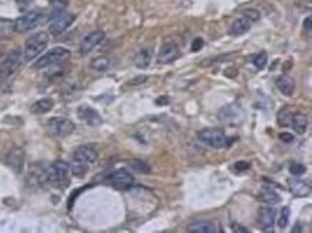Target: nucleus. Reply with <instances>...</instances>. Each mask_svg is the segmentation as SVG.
Returning <instances> with one entry per match:
<instances>
[{
    "mask_svg": "<svg viewBox=\"0 0 312 233\" xmlns=\"http://www.w3.org/2000/svg\"><path fill=\"white\" fill-rule=\"evenodd\" d=\"M278 122L282 127H291L296 134H305L308 129V117L292 108H282L278 114Z\"/></svg>",
    "mask_w": 312,
    "mask_h": 233,
    "instance_id": "obj_1",
    "label": "nucleus"
},
{
    "mask_svg": "<svg viewBox=\"0 0 312 233\" xmlns=\"http://www.w3.org/2000/svg\"><path fill=\"white\" fill-rule=\"evenodd\" d=\"M45 19H46V12H45L44 9L30 10V12L22 15V16L18 17V19L13 22L15 32L25 34V32H29V30H33V29L38 27L41 23H44Z\"/></svg>",
    "mask_w": 312,
    "mask_h": 233,
    "instance_id": "obj_2",
    "label": "nucleus"
},
{
    "mask_svg": "<svg viewBox=\"0 0 312 233\" xmlns=\"http://www.w3.org/2000/svg\"><path fill=\"white\" fill-rule=\"evenodd\" d=\"M48 43H49V36L46 32H39V34L32 35L26 41V45H25L23 59L29 62V60H33L35 58H38L46 49Z\"/></svg>",
    "mask_w": 312,
    "mask_h": 233,
    "instance_id": "obj_3",
    "label": "nucleus"
},
{
    "mask_svg": "<svg viewBox=\"0 0 312 233\" xmlns=\"http://www.w3.org/2000/svg\"><path fill=\"white\" fill-rule=\"evenodd\" d=\"M70 174H71V165L65 161H55L52 163L45 172V180L51 184H55V186H59V184H63V183H68L70 180Z\"/></svg>",
    "mask_w": 312,
    "mask_h": 233,
    "instance_id": "obj_4",
    "label": "nucleus"
},
{
    "mask_svg": "<svg viewBox=\"0 0 312 233\" xmlns=\"http://www.w3.org/2000/svg\"><path fill=\"white\" fill-rule=\"evenodd\" d=\"M70 56H71V52L68 51L66 48L58 46V48H53V49H51L49 52H46L44 56H41L39 59L36 60L33 68L35 69L51 68V66H55V65H58V63L65 62Z\"/></svg>",
    "mask_w": 312,
    "mask_h": 233,
    "instance_id": "obj_5",
    "label": "nucleus"
},
{
    "mask_svg": "<svg viewBox=\"0 0 312 233\" xmlns=\"http://www.w3.org/2000/svg\"><path fill=\"white\" fill-rule=\"evenodd\" d=\"M197 138L200 143H203L204 146L212 147V148H223L229 144L225 131L219 128L201 129L197 132Z\"/></svg>",
    "mask_w": 312,
    "mask_h": 233,
    "instance_id": "obj_6",
    "label": "nucleus"
},
{
    "mask_svg": "<svg viewBox=\"0 0 312 233\" xmlns=\"http://www.w3.org/2000/svg\"><path fill=\"white\" fill-rule=\"evenodd\" d=\"M75 20V16L72 13H68V12H56V13H52L51 16V25H49V32L53 35V36H59L65 30H68L72 23Z\"/></svg>",
    "mask_w": 312,
    "mask_h": 233,
    "instance_id": "obj_7",
    "label": "nucleus"
},
{
    "mask_svg": "<svg viewBox=\"0 0 312 233\" xmlns=\"http://www.w3.org/2000/svg\"><path fill=\"white\" fill-rule=\"evenodd\" d=\"M48 127H49L51 134L58 138L68 137L70 134L75 131V124L68 118H63V117H55L52 120H49Z\"/></svg>",
    "mask_w": 312,
    "mask_h": 233,
    "instance_id": "obj_8",
    "label": "nucleus"
},
{
    "mask_svg": "<svg viewBox=\"0 0 312 233\" xmlns=\"http://www.w3.org/2000/svg\"><path fill=\"white\" fill-rule=\"evenodd\" d=\"M19 65H20V53H19V51L9 52L3 58V60L0 62V78L8 79V78L12 77L18 71Z\"/></svg>",
    "mask_w": 312,
    "mask_h": 233,
    "instance_id": "obj_9",
    "label": "nucleus"
},
{
    "mask_svg": "<svg viewBox=\"0 0 312 233\" xmlns=\"http://www.w3.org/2000/svg\"><path fill=\"white\" fill-rule=\"evenodd\" d=\"M107 181H110L115 189L128 190L134 186V176L127 170H115L107 177Z\"/></svg>",
    "mask_w": 312,
    "mask_h": 233,
    "instance_id": "obj_10",
    "label": "nucleus"
},
{
    "mask_svg": "<svg viewBox=\"0 0 312 233\" xmlns=\"http://www.w3.org/2000/svg\"><path fill=\"white\" fill-rule=\"evenodd\" d=\"M180 55H182V53H180L179 45L170 41V42L163 43L161 49H160L158 55H157V60H158V63L167 65V63H171V62H174L176 59H179Z\"/></svg>",
    "mask_w": 312,
    "mask_h": 233,
    "instance_id": "obj_11",
    "label": "nucleus"
},
{
    "mask_svg": "<svg viewBox=\"0 0 312 233\" xmlns=\"http://www.w3.org/2000/svg\"><path fill=\"white\" fill-rule=\"evenodd\" d=\"M105 39V34L102 30H92L82 39V42L79 45V52L81 55H88L95 49L98 45Z\"/></svg>",
    "mask_w": 312,
    "mask_h": 233,
    "instance_id": "obj_12",
    "label": "nucleus"
},
{
    "mask_svg": "<svg viewBox=\"0 0 312 233\" xmlns=\"http://www.w3.org/2000/svg\"><path fill=\"white\" fill-rule=\"evenodd\" d=\"M219 118L222 122H226V124H237L240 122L243 118V111L242 108L237 105V104H229L223 107L220 111H219Z\"/></svg>",
    "mask_w": 312,
    "mask_h": 233,
    "instance_id": "obj_13",
    "label": "nucleus"
},
{
    "mask_svg": "<svg viewBox=\"0 0 312 233\" xmlns=\"http://www.w3.org/2000/svg\"><path fill=\"white\" fill-rule=\"evenodd\" d=\"M98 160V151L94 146H81L75 150L72 161H77L81 164H94Z\"/></svg>",
    "mask_w": 312,
    "mask_h": 233,
    "instance_id": "obj_14",
    "label": "nucleus"
},
{
    "mask_svg": "<svg viewBox=\"0 0 312 233\" xmlns=\"http://www.w3.org/2000/svg\"><path fill=\"white\" fill-rule=\"evenodd\" d=\"M78 117L89 127H99L104 122L102 117L99 115V112L94 110V108H91V107H88V105H81L79 107Z\"/></svg>",
    "mask_w": 312,
    "mask_h": 233,
    "instance_id": "obj_15",
    "label": "nucleus"
},
{
    "mask_svg": "<svg viewBox=\"0 0 312 233\" xmlns=\"http://www.w3.org/2000/svg\"><path fill=\"white\" fill-rule=\"evenodd\" d=\"M258 223L263 232H273L275 226V210L272 207L263 206L258 212Z\"/></svg>",
    "mask_w": 312,
    "mask_h": 233,
    "instance_id": "obj_16",
    "label": "nucleus"
},
{
    "mask_svg": "<svg viewBox=\"0 0 312 233\" xmlns=\"http://www.w3.org/2000/svg\"><path fill=\"white\" fill-rule=\"evenodd\" d=\"M252 23H253V22H252L251 19L243 15V16L234 19L233 23L230 26V29H229V34L233 35V36H242V35H245L251 29Z\"/></svg>",
    "mask_w": 312,
    "mask_h": 233,
    "instance_id": "obj_17",
    "label": "nucleus"
},
{
    "mask_svg": "<svg viewBox=\"0 0 312 233\" xmlns=\"http://www.w3.org/2000/svg\"><path fill=\"white\" fill-rule=\"evenodd\" d=\"M289 189L298 197H306L311 194V184L308 181L299 180V179H291L289 180Z\"/></svg>",
    "mask_w": 312,
    "mask_h": 233,
    "instance_id": "obj_18",
    "label": "nucleus"
},
{
    "mask_svg": "<svg viewBox=\"0 0 312 233\" xmlns=\"http://www.w3.org/2000/svg\"><path fill=\"white\" fill-rule=\"evenodd\" d=\"M187 230L190 233H216L217 224L210 220H197L189 224Z\"/></svg>",
    "mask_w": 312,
    "mask_h": 233,
    "instance_id": "obj_19",
    "label": "nucleus"
},
{
    "mask_svg": "<svg viewBox=\"0 0 312 233\" xmlns=\"http://www.w3.org/2000/svg\"><path fill=\"white\" fill-rule=\"evenodd\" d=\"M275 85L281 91V94L291 96L295 92V79L291 78L289 75H281L276 78Z\"/></svg>",
    "mask_w": 312,
    "mask_h": 233,
    "instance_id": "obj_20",
    "label": "nucleus"
},
{
    "mask_svg": "<svg viewBox=\"0 0 312 233\" xmlns=\"http://www.w3.org/2000/svg\"><path fill=\"white\" fill-rule=\"evenodd\" d=\"M153 60V49L151 48H141L134 56V65L140 69H146L150 66Z\"/></svg>",
    "mask_w": 312,
    "mask_h": 233,
    "instance_id": "obj_21",
    "label": "nucleus"
},
{
    "mask_svg": "<svg viewBox=\"0 0 312 233\" xmlns=\"http://www.w3.org/2000/svg\"><path fill=\"white\" fill-rule=\"evenodd\" d=\"M258 198H259L260 202H263V203L269 205V206L278 205V203L281 202L279 194H278L273 189H270V187H262L259 191V194H258Z\"/></svg>",
    "mask_w": 312,
    "mask_h": 233,
    "instance_id": "obj_22",
    "label": "nucleus"
},
{
    "mask_svg": "<svg viewBox=\"0 0 312 233\" xmlns=\"http://www.w3.org/2000/svg\"><path fill=\"white\" fill-rule=\"evenodd\" d=\"M53 105H55V103H53L52 98H42V99H39V101L32 104L30 111H32V114L41 115V114L51 111L53 108Z\"/></svg>",
    "mask_w": 312,
    "mask_h": 233,
    "instance_id": "obj_23",
    "label": "nucleus"
},
{
    "mask_svg": "<svg viewBox=\"0 0 312 233\" xmlns=\"http://www.w3.org/2000/svg\"><path fill=\"white\" fill-rule=\"evenodd\" d=\"M91 68L94 71H98V72H105L108 69L111 68V59L108 56H95L94 59L91 60Z\"/></svg>",
    "mask_w": 312,
    "mask_h": 233,
    "instance_id": "obj_24",
    "label": "nucleus"
},
{
    "mask_svg": "<svg viewBox=\"0 0 312 233\" xmlns=\"http://www.w3.org/2000/svg\"><path fill=\"white\" fill-rule=\"evenodd\" d=\"M15 32L13 20L10 19H0V38H6Z\"/></svg>",
    "mask_w": 312,
    "mask_h": 233,
    "instance_id": "obj_25",
    "label": "nucleus"
},
{
    "mask_svg": "<svg viewBox=\"0 0 312 233\" xmlns=\"http://www.w3.org/2000/svg\"><path fill=\"white\" fill-rule=\"evenodd\" d=\"M252 63L258 69H263L266 66V63H268V53L266 52H260L258 55H255L252 58Z\"/></svg>",
    "mask_w": 312,
    "mask_h": 233,
    "instance_id": "obj_26",
    "label": "nucleus"
},
{
    "mask_svg": "<svg viewBox=\"0 0 312 233\" xmlns=\"http://www.w3.org/2000/svg\"><path fill=\"white\" fill-rule=\"evenodd\" d=\"M289 216H291V210H289V207L288 206H284L282 207V210H281V213H279V220H278V224H279V227H286L288 226V222H289Z\"/></svg>",
    "mask_w": 312,
    "mask_h": 233,
    "instance_id": "obj_27",
    "label": "nucleus"
},
{
    "mask_svg": "<svg viewBox=\"0 0 312 233\" xmlns=\"http://www.w3.org/2000/svg\"><path fill=\"white\" fill-rule=\"evenodd\" d=\"M130 167L137 173H150V167L147 163L141 161V160H132L130 161Z\"/></svg>",
    "mask_w": 312,
    "mask_h": 233,
    "instance_id": "obj_28",
    "label": "nucleus"
},
{
    "mask_svg": "<svg viewBox=\"0 0 312 233\" xmlns=\"http://www.w3.org/2000/svg\"><path fill=\"white\" fill-rule=\"evenodd\" d=\"M49 5L53 9V13L56 12H63L65 9L68 8L70 0H49Z\"/></svg>",
    "mask_w": 312,
    "mask_h": 233,
    "instance_id": "obj_29",
    "label": "nucleus"
},
{
    "mask_svg": "<svg viewBox=\"0 0 312 233\" xmlns=\"http://www.w3.org/2000/svg\"><path fill=\"white\" fill-rule=\"evenodd\" d=\"M289 172L292 176H302L303 173L306 172V167L303 164L299 163H294L291 167H289Z\"/></svg>",
    "mask_w": 312,
    "mask_h": 233,
    "instance_id": "obj_30",
    "label": "nucleus"
},
{
    "mask_svg": "<svg viewBox=\"0 0 312 233\" xmlns=\"http://www.w3.org/2000/svg\"><path fill=\"white\" fill-rule=\"evenodd\" d=\"M243 15L246 17H249L252 22H256V20H259L260 19L259 12H256L255 9H246V10L243 12Z\"/></svg>",
    "mask_w": 312,
    "mask_h": 233,
    "instance_id": "obj_31",
    "label": "nucleus"
},
{
    "mask_svg": "<svg viewBox=\"0 0 312 233\" xmlns=\"http://www.w3.org/2000/svg\"><path fill=\"white\" fill-rule=\"evenodd\" d=\"M203 45H204V42H203V39L201 38H196L194 41H193V46H191V51L193 52H199L201 48H203Z\"/></svg>",
    "mask_w": 312,
    "mask_h": 233,
    "instance_id": "obj_32",
    "label": "nucleus"
},
{
    "mask_svg": "<svg viewBox=\"0 0 312 233\" xmlns=\"http://www.w3.org/2000/svg\"><path fill=\"white\" fill-rule=\"evenodd\" d=\"M234 170L236 172H248L249 170V164L245 163V161H237L234 164Z\"/></svg>",
    "mask_w": 312,
    "mask_h": 233,
    "instance_id": "obj_33",
    "label": "nucleus"
},
{
    "mask_svg": "<svg viewBox=\"0 0 312 233\" xmlns=\"http://www.w3.org/2000/svg\"><path fill=\"white\" fill-rule=\"evenodd\" d=\"M279 138H281V141H284V143H292L294 141V134H289V132H281L279 134Z\"/></svg>",
    "mask_w": 312,
    "mask_h": 233,
    "instance_id": "obj_34",
    "label": "nucleus"
},
{
    "mask_svg": "<svg viewBox=\"0 0 312 233\" xmlns=\"http://www.w3.org/2000/svg\"><path fill=\"white\" fill-rule=\"evenodd\" d=\"M148 77H137L134 81H131L130 85H137V84H144V82H147Z\"/></svg>",
    "mask_w": 312,
    "mask_h": 233,
    "instance_id": "obj_35",
    "label": "nucleus"
},
{
    "mask_svg": "<svg viewBox=\"0 0 312 233\" xmlns=\"http://www.w3.org/2000/svg\"><path fill=\"white\" fill-rule=\"evenodd\" d=\"M168 101H170V99H168L167 96H163V98H158L156 103L157 105H168Z\"/></svg>",
    "mask_w": 312,
    "mask_h": 233,
    "instance_id": "obj_36",
    "label": "nucleus"
},
{
    "mask_svg": "<svg viewBox=\"0 0 312 233\" xmlns=\"http://www.w3.org/2000/svg\"><path fill=\"white\" fill-rule=\"evenodd\" d=\"M233 230L234 232H242V233L248 232V230H246L243 226H240V224H233Z\"/></svg>",
    "mask_w": 312,
    "mask_h": 233,
    "instance_id": "obj_37",
    "label": "nucleus"
},
{
    "mask_svg": "<svg viewBox=\"0 0 312 233\" xmlns=\"http://www.w3.org/2000/svg\"><path fill=\"white\" fill-rule=\"evenodd\" d=\"M303 26H305L308 30H311V16H308L306 19H305V23H303Z\"/></svg>",
    "mask_w": 312,
    "mask_h": 233,
    "instance_id": "obj_38",
    "label": "nucleus"
}]
</instances>
